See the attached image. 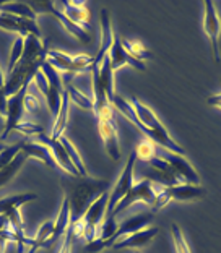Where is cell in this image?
<instances>
[{"mask_svg":"<svg viewBox=\"0 0 221 253\" xmlns=\"http://www.w3.org/2000/svg\"><path fill=\"white\" fill-rule=\"evenodd\" d=\"M46 55H48V49H46L44 42L41 41V38L28 34L25 38V50H23L20 62L16 63L13 72L5 78V96H15L23 86L30 84L34 75L41 70V65L46 60Z\"/></svg>","mask_w":221,"mask_h":253,"instance_id":"cell-1","label":"cell"},{"mask_svg":"<svg viewBox=\"0 0 221 253\" xmlns=\"http://www.w3.org/2000/svg\"><path fill=\"white\" fill-rule=\"evenodd\" d=\"M60 182L65 198L70 205V224L78 222L93 201L109 190L108 180L91 179V177H72L65 174Z\"/></svg>","mask_w":221,"mask_h":253,"instance_id":"cell-2","label":"cell"},{"mask_svg":"<svg viewBox=\"0 0 221 253\" xmlns=\"http://www.w3.org/2000/svg\"><path fill=\"white\" fill-rule=\"evenodd\" d=\"M132 107H133L135 116L140 120V124L148 130L150 140L153 141L155 145L163 146V149H167L169 153L185 156V149L182 146H179L177 143L172 140L171 135L167 133V130L165 128V125L161 124V120L156 117V114L151 111L148 106H145L137 96H132Z\"/></svg>","mask_w":221,"mask_h":253,"instance_id":"cell-3","label":"cell"},{"mask_svg":"<svg viewBox=\"0 0 221 253\" xmlns=\"http://www.w3.org/2000/svg\"><path fill=\"white\" fill-rule=\"evenodd\" d=\"M156 192V201L153 206V211L161 210L169 201H192L200 200L205 197V188L202 185H189V183H181L174 187H165V185H155Z\"/></svg>","mask_w":221,"mask_h":253,"instance_id":"cell-4","label":"cell"},{"mask_svg":"<svg viewBox=\"0 0 221 253\" xmlns=\"http://www.w3.org/2000/svg\"><path fill=\"white\" fill-rule=\"evenodd\" d=\"M155 201H156L155 183H153V180L145 179L138 183H133L130 192L127 193L125 197L120 200V203L114 208L112 216L115 217L117 214H120L122 211H125L127 208H130V206L135 205V203H145V205H150L151 208H153Z\"/></svg>","mask_w":221,"mask_h":253,"instance_id":"cell-5","label":"cell"},{"mask_svg":"<svg viewBox=\"0 0 221 253\" xmlns=\"http://www.w3.org/2000/svg\"><path fill=\"white\" fill-rule=\"evenodd\" d=\"M135 163H137V154H135V151H132L129 159H127V164H125L124 170H122L120 179L114 185L112 192H109L106 217L108 216H112L114 208L120 203V200L124 198L125 195L130 192V188L133 187V169H135Z\"/></svg>","mask_w":221,"mask_h":253,"instance_id":"cell-6","label":"cell"},{"mask_svg":"<svg viewBox=\"0 0 221 253\" xmlns=\"http://www.w3.org/2000/svg\"><path fill=\"white\" fill-rule=\"evenodd\" d=\"M28 88H30V84L23 86L15 96L7 99V120H5V126L0 140H5L15 130V126L23 122V116H25V96L28 93Z\"/></svg>","mask_w":221,"mask_h":253,"instance_id":"cell-7","label":"cell"},{"mask_svg":"<svg viewBox=\"0 0 221 253\" xmlns=\"http://www.w3.org/2000/svg\"><path fill=\"white\" fill-rule=\"evenodd\" d=\"M33 141L39 143V145H44L49 148V151L52 154V158H54L55 164L59 166V168L65 172L67 175H72V177H80L78 170L75 169L73 163L68 158V154L65 151V148L62 146V143L59 140H52L51 136L44 135V133H39V135H34L33 136Z\"/></svg>","mask_w":221,"mask_h":253,"instance_id":"cell-8","label":"cell"},{"mask_svg":"<svg viewBox=\"0 0 221 253\" xmlns=\"http://www.w3.org/2000/svg\"><path fill=\"white\" fill-rule=\"evenodd\" d=\"M153 219H155V212L153 211H151V212H142V214L129 217V219H125L124 222L119 224L117 231H115V234L112 235V237H110L109 240H106V242L103 240L104 247H106V249H110V247H112L115 242H119L120 239H124V237H127V235L142 231V229L150 227V224L153 222Z\"/></svg>","mask_w":221,"mask_h":253,"instance_id":"cell-9","label":"cell"},{"mask_svg":"<svg viewBox=\"0 0 221 253\" xmlns=\"http://www.w3.org/2000/svg\"><path fill=\"white\" fill-rule=\"evenodd\" d=\"M203 7H205V20H203V28H205L207 36L210 38V41H212V49H213L215 62L220 63L221 62V52H220L221 21H220L217 7H215V3L212 2V0H207V2H203Z\"/></svg>","mask_w":221,"mask_h":253,"instance_id":"cell-10","label":"cell"},{"mask_svg":"<svg viewBox=\"0 0 221 253\" xmlns=\"http://www.w3.org/2000/svg\"><path fill=\"white\" fill-rule=\"evenodd\" d=\"M160 158L165 159L166 163L177 172L179 177H181V179L185 183H189V185H200V175L197 174V170L192 168L189 161L185 159V156L169 153L167 149H163V153L160 154Z\"/></svg>","mask_w":221,"mask_h":253,"instance_id":"cell-11","label":"cell"},{"mask_svg":"<svg viewBox=\"0 0 221 253\" xmlns=\"http://www.w3.org/2000/svg\"><path fill=\"white\" fill-rule=\"evenodd\" d=\"M98 131L106 148V153L112 161L120 159V148L117 140V126L114 124V119H98Z\"/></svg>","mask_w":221,"mask_h":253,"instance_id":"cell-12","label":"cell"},{"mask_svg":"<svg viewBox=\"0 0 221 253\" xmlns=\"http://www.w3.org/2000/svg\"><path fill=\"white\" fill-rule=\"evenodd\" d=\"M108 55L110 59V67H112L114 72L119 70L122 65H130V67L137 68V70H140V72H143L145 68H147L143 62L137 60L135 57H132L129 52H127L125 47L122 45V41H120V38L117 36V34H114L112 45H110Z\"/></svg>","mask_w":221,"mask_h":253,"instance_id":"cell-13","label":"cell"},{"mask_svg":"<svg viewBox=\"0 0 221 253\" xmlns=\"http://www.w3.org/2000/svg\"><path fill=\"white\" fill-rule=\"evenodd\" d=\"M0 28L7 31L18 33V36L26 38L28 34L41 38V31L36 25V21L28 20V18H20V16L10 15V13H0Z\"/></svg>","mask_w":221,"mask_h":253,"instance_id":"cell-14","label":"cell"},{"mask_svg":"<svg viewBox=\"0 0 221 253\" xmlns=\"http://www.w3.org/2000/svg\"><path fill=\"white\" fill-rule=\"evenodd\" d=\"M156 234H158V227L150 226L147 229H142V231L127 235V237H124V239H120L119 242H115L112 247H110V249H114V250H122V249H142V247L148 245L151 240L156 237Z\"/></svg>","mask_w":221,"mask_h":253,"instance_id":"cell-15","label":"cell"},{"mask_svg":"<svg viewBox=\"0 0 221 253\" xmlns=\"http://www.w3.org/2000/svg\"><path fill=\"white\" fill-rule=\"evenodd\" d=\"M112 39H114V31H112V25H110V16L109 11L106 8L101 10V42H100V49L95 55V60H93V67H100V63L103 62L104 57L108 55L110 45H112Z\"/></svg>","mask_w":221,"mask_h":253,"instance_id":"cell-16","label":"cell"},{"mask_svg":"<svg viewBox=\"0 0 221 253\" xmlns=\"http://www.w3.org/2000/svg\"><path fill=\"white\" fill-rule=\"evenodd\" d=\"M150 166L153 168L155 172V179L160 183H163L165 187H174V185H181V183H185L176 170H174L169 164L166 163L165 159L160 156H155L153 159L148 161Z\"/></svg>","mask_w":221,"mask_h":253,"instance_id":"cell-17","label":"cell"},{"mask_svg":"<svg viewBox=\"0 0 221 253\" xmlns=\"http://www.w3.org/2000/svg\"><path fill=\"white\" fill-rule=\"evenodd\" d=\"M68 226H70V205H68L67 198H63L59 216H57V219L54 221V232H52L51 237L41 245V249H51L57 240H59L60 237H63V234L67 232Z\"/></svg>","mask_w":221,"mask_h":253,"instance_id":"cell-18","label":"cell"},{"mask_svg":"<svg viewBox=\"0 0 221 253\" xmlns=\"http://www.w3.org/2000/svg\"><path fill=\"white\" fill-rule=\"evenodd\" d=\"M63 11L62 13L67 16L68 20L80 25L83 30L88 31V25H90V10L86 8L85 2H60Z\"/></svg>","mask_w":221,"mask_h":253,"instance_id":"cell-19","label":"cell"},{"mask_svg":"<svg viewBox=\"0 0 221 253\" xmlns=\"http://www.w3.org/2000/svg\"><path fill=\"white\" fill-rule=\"evenodd\" d=\"M21 151L25 153L28 158H36V159H39L41 163H43L44 166H48L49 169H54L55 166H57L54 158H52L51 151H49V148L44 146V145H39V143L33 141V140H23Z\"/></svg>","mask_w":221,"mask_h":253,"instance_id":"cell-20","label":"cell"},{"mask_svg":"<svg viewBox=\"0 0 221 253\" xmlns=\"http://www.w3.org/2000/svg\"><path fill=\"white\" fill-rule=\"evenodd\" d=\"M49 13H51V15H54V18L60 23L63 30H65L68 34H72L73 38H77L78 41H81L83 44H88V42L91 41V38H90L88 31L83 30V28H81L80 25H77V23H73V21L68 20L67 16L62 13V11L57 10L55 5H52V8L49 10Z\"/></svg>","mask_w":221,"mask_h":253,"instance_id":"cell-21","label":"cell"},{"mask_svg":"<svg viewBox=\"0 0 221 253\" xmlns=\"http://www.w3.org/2000/svg\"><path fill=\"white\" fill-rule=\"evenodd\" d=\"M68 111H70V97H68L67 89H63L62 93V99H60V109L55 116V122L52 126V140H59L63 135V130H65L67 122H68Z\"/></svg>","mask_w":221,"mask_h":253,"instance_id":"cell-22","label":"cell"},{"mask_svg":"<svg viewBox=\"0 0 221 253\" xmlns=\"http://www.w3.org/2000/svg\"><path fill=\"white\" fill-rule=\"evenodd\" d=\"M26 159H28L26 154L23 153V151H20L15 156V159L7 166V168H3L2 170H0V188L5 187L11 179H13V177L16 175V172H18L23 168V164H25Z\"/></svg>","mask_w":221,"mask_h":253,"instance_id":"cell-23","label":"cell"},{"mask_svg":"<svg viewBox=\"0 0 221 253\" xmlns=\"http://www.w3.org/2000/svg\"><path fill=\"white\" fill-rule=\"evenodd\" d=\"M34 200H38L36 193H21V195H13V197H5L0 200V214H5V212L13 208H20L21 205L30 203V201Z\"/></svg>","mask_w":221,"mask_h":253,"instance_id":"cell-24","label":"cell"},{"mask_svg":"<svg viewBox=\"0 0 221 253\" xmlns=\"http://www.w3.org/2000/svg\"><path fill=\"white\" fill-rule=\"evenodd\" d=\"M46 60H48L52 67L55 68L57 72H65L68 73L72 68V63H73V57L68 55V54H63L60 50H48V55H46Z\"/></svg>","mask_w":221,"mask_h":253,"instance_id":"cell-25","label":"cell"},{"mask_svg":"<svg viewBox=\"0 0 221 253\" xmlns=\"http://www.w3.org/2000/svg\"><path fill=\"white\" fill-rule=\"evenodd\" d=\"M59 141L62 143V146L65 148V151H67V154H68V158H70V161L73 163L75 169L78 170L80 177H88V172H86V168H85L83 159H81L80 153H78V149L73 146V143H72L70 140H68V138L63 136V135L59 138Z\"/></svg>","mask_w":221,"mask_h":253,"instance_id":"cell-26","label":"cell"},{"mask_svg":"<svg viewBox=\"0 0 221 253\" xmlns=\"http://www.w3.org/2000/svg\"><path fill=\"white\" fill-rule=\"evenodd\" d=\"M0 13H10L15 16H20V18H28L36 21L38 15L31 10V7L28 3H2L0 5Z\"/></svg>","mask_w":221,"mask_h":253,"instance_id":"cell-27","label":"cell"},{"mask_svg":"<svg viewBox=\"0 0 221 253\" xmlns=\"http://www.w3.org/2000/svg\"><path fill=\"white\" fill-rule=\"evenodd\" d=\"M65 89L68 93V97H70V102L73 101L75 104H78L80 107H83V109H93V107H95V99H91V97L83 94L81 91H78L77 88H75L73 84H68Z\"/></svg>","mask_w":221,"mask_h":253,"instance_id":"cell-28","label":"cell"},{"mask_svg":"<svg viewBox=\"0 0 221 253\" xmlns=\"http://www.w3.org/2000/svg\"><path fill=\"white\" fill-rule=\"evenodd\" d=\"M122 45L125 47V50L129 52L132 57H135L137 60L143 62V59H151V52L143 47V44L140 41H124Z\"/></svg>","mask_w":221,"mask_h":253,"instance_id":"cell-29","label":"cell"},{"mask_svg":"<svg viewBox=\"0 0 221 253\" xmlns=\"http://www.w3.org/2000/svg\"><path fill=\"white\" fill-rule=\"evenodd\" d=\"M23 50H25V38L23 36H18L15 39L13 45H11V52H10V60H8V68L7 72L8 75L13 72V68L16 67V63L20 62L21 55H23Z\"/></svg>","mask_w":221,"mask_h":253,"instance_id":"cell-30","label":"cell"},{"mask_svg":"<svg viewBox=\"0 0 221 253\" xmlns=\"http://www.w3.org/2000/svg\"><path fill=\"white\" fill-rule=\"evenodd\" d=\"M133 151L137 154V159L142 158L145 161H150L156 156V145L151 140H148V138H145L143 141L138 143V146L133 149Z\"/></svg>","mask_w":221,"mask_h":253,"instance_id":"cell-31","label":"cell"},{"mask_svg":"<svg viewBox=\"0 0 221 253\" xmlns=\"http://www.w3.org/2000/svg\"><path fill=\"white\" fill-rule=\"evenodd\" d=\"M171 231H172V244H174V249H176V253H192L187 240H185L184 234L181 229H179L177 224H172Z\"/></svg>","mask_w":221,"mask_h":253,"instance_id":"cell-32","label":"cell"},{"mask_svg":"<svg viewBox=\"0 0 221 253\" xmlns=\"http://www.w3.org/2000/svg\"><path fill=\"white\" fill-rule=\"evenodd\" d=\"M21 146H23V140L16 143V145L7 146L2 153H0V170H2L3 168H7V166L11 163V161L15 159L16 154L21 151Z\"/></svg>","mask_w":221,"mask_h":253,"instance_id":"cell-33","label":"cell"},{"mask_svg":"<svg viewBox=\"0 0 221 253\" xmlns=\"http://www.w3.org/2000/svg\"><path fill=\"white\" fill-rule=\"evenodd\" d=\"M115 231H117V222H115V217L114 216L104 217V222H103V226L100 227L98 239H101V240L106 242V240H109L115 234Z\"/></svg>","mask_w":221,"mask_h":253,"instance_id":"cell-34","label":"cell"},{"mask_svg":"<svg viewBox=\"0 0 221 253\" xmlns=\"http://www.w3.org/2000/svg\"><path fill=\"white\" fill-rule=\"evenodd\" d=\"M15 131H20V133H33V135H39V133H44L43 126H39L33 122H26V120H23L18 125L15 126Z\"/></svg>","mask_w":221,"mask_h":253,"instance_id":"cell-35","label":"cell"},{"mask_svg":"<svg viewBox=\"0 0 221 253\" xmlns=\"http://www.w3.org/2000/svg\"><path fill=\"white\" fill-rule=\"evenodd\" d=\"M73 242H75V235H73L72 227L68 226L67 232L63 234V240H62V245H60V250H59V253H72V249H73Z\"/></svg>","mask_w":221,"mask_h":253,"instance_id":"cell-36","label":"cell"},{"mask_svg":"<svg viewBox=\"0 0 221 253\" xmlns=\"http://www.w3.org/2000/svg\"><path fill=\"white\" fill-rule=\"evenodd\" d=\"M41 107V102L36 97V94H33L28 91L26 96H25V112L26 114H34Z\"/></svg>","mask_w":221,"mask_h":253,"instance_id":"cell-37","label":"cell"},{"mask_svg":"<svg viewBox=\"0 0 221 253\" xmlns=\"http://www.w3.org/2000/svg\"><path fill=\"white\" fill-rule=\"evenodd\" d=\"M33 80H34V84L38 86L41 93H43V94L46 96V93H48V88H49V83H48V78L44 77V73L39 70L36 75H34V78H33Z\"/></svg>","mask_w":221,"mask_h":253,"instance_id":"cell-38","label":"cell"},{"mask_svg":"<svg viewBox=\"0 0 221 253\" xmlns=\"http://www.w3.org/2000/svg\"><path fill=\"white\" fill-rule=\"evenodd\" d=\"M207 102H208L210 106H213V107L221 109V94H215V96L207 97Z\"/></svg>","mask_w":221,"mask_h":253,"instance_id":"cell-39","label":"cell"},{"mask_svg":"<svg viewBox=\"0 0 221 253\" xmlns=\"http://www.w3.org/2000/svg\"><path fill=\"white\" fill-rule=\"evenodd\" d=\"M5 148H7V146H3V143H0V153H2Z\"/></svg>","mask_w":221,"mask_h":253,"instance_id":"cell-40","label":"cell"},{"mask_svg":"<svg viewBox=\"0 0 221 253\" xmlns=\"http://www.w3.org/2000/svg\"><path fill=\"white\" fill-rule=\"evenodd\" d=\"M2 3H3V2H0V5H2Z\"/></svg>","mask_w":221,"mask_h":253,"instance_id":"cell-41","label":"cell"},{"mask_svg":"<svg viewBox=\"0 0 221 253\" xmlns=\"http://www.w3.org/2000/svg\"><path fill=\"white\" fill-rule=\"evenodd\" d=\"M135 253H140V252H135Z\"/></svg>","mask_w":221,"mask_h":253,"instance_id":"cell-42","label":"cell"}]
</instances>
